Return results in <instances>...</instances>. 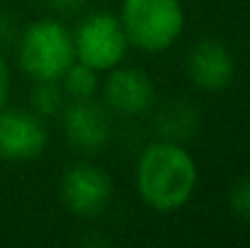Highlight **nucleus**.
<instances>
[{
    "mask_svg": "<svg viewBox=\"0 0 250 248\" xmlns=\"http://www.w3.org/2000/svg\"><path fill=\"white\" fill-rule=\"evenodd\" d=\"M197 182V161L180 141L156 139L136 158V192L158 214H172L189 204Z\"/></svg>",
    "mask_w": 250,
    "mask_h": 248,
    "instance_id": "obj_1",
    "label": "nucleus"
},
{
    "mask_svg": "<svg viewBox=\"0 0 250 248\" xmlns=\"http://www.w3.org/2000/svg\"><path fill=\"white\" fill-rule=\"evenodd\" d=\"M20 71L34 83H59L76 64L73 29L56 15L39 17L20 29L15 42Z\"/></svg>",
    "mask_w": 250,
    "mask_h": 248,
    "instance_id": "obj_2",
    "label": "nucleus"
},
{
    "mask_svg": "<svg viewBox=\"0 0 250 248\" xmlns=\"http://www.w3.org/2000/svg\"><path fill=\"white\" fill-rule=\"evenodd\" d=\"M119 22L129 46L146 54H163L180 42L187 15L180 0H122Z\"/></svg>",
    "mask_w": 250,
    "mask_h": 248,
    "instance_id": "obj_3",
    "label": "nucleus"
},
{
    "mask_svg": "<svg viewBox=\"0 0 250 248\" xmlns=\"http://www.w3.org/2000/svg\"><path fill=\"white\" fill-rule=\"evenodd\" d=\"M76 61L90 66L97 73H107L124 64L129 54V39L119 22V15L109 10L87 12L73 29Z\"/></svg>",
    "mask_w": 250,
    "mask_h": 248,
    "instance_id": "obj_4",
    "label": "nucleus"
},
{
    "mask_svg": "<svg viewBox=\"0 0 250 248\" xmlns=\"http://www.w3.org/2000/svg\"><path fill=\"white\" fill-rule=\"evenodd\" d=\"M59 195L63 207L73 217L95 219L109 207L114 182L102 165L92 161H78L66 168L59 185Z\"/></svg>",
    "mask_w": 250,
    "mask_h": 248,
    "instance_id": "obj_5",
    "label": "nucleus"
},
{
    "mask_svg": "<svg viewBox=\"0 0 250 248\" xmlns=\"http://www.w3.org/2000/svg\"><path fill=\"white\" fill-rule=\"evenodd\" d=\"M100 95H102L100 102L112 114L136 119L153 107L156 83L144 68L119 64L117 68L107 71V78L100 83Z\"/></svg>",
    "mask_w": 250,
    "mask_h": 248,
    "instance_id": "obj_6",
    "label": "nucleus"
},
{
    "mask_svg": "<svg viewBox=\"0 0 250 248\" xmlns=\"http://www.w3.org/2000/svg\"><path fill=\"white\" fill-rule=\"evenodd\" d=\"M49 146L46 119L22 107H0V158L27 163L39 158Z\"/></svg>",
    "mask_w": 250,
    "mask_h": 248,
    "instance_id": "obj_7",
    "label": "nucleus"
},
{
    "mask_svg": "<svg viewBox=\"0 0 250 248\" xmlns=\"http://www.w3.org/2000/svg\"><path fill=\"white\" fill-rule=\"evenodd\" d=\"M61 127L66 141L85 156L102 151L112 136V112L95 97L81 102H66L61 110Z\"/></svg>",
    "mask_w": 250,
    "mask_h": 248,
    "instance_id": "obj_8",
    "label": "nucleus"
},
{
    "mask_svg": "<svg viewBox=\"0 0 250 248\" xmlns=\"http://www.w3.org/2000/svg\"><path fill=\"white\" fill-rule=\"evenodd\" d=\"M189 83L202 92H221L236 78V61L231 49L219 39H199L192 44L185 64Z\"/></svg>",
    "mask_w": 250,
    "mask_h": 248,
    "instance_id": "obj_9",
    "label": "nucleus"
},
{
    "mask_svg": "<svg viewBox=\"0 0 250 248\" xmlns=\"http://www.w3.org/2000/svg\"><path fill=\"white\" fill-rule=\"evenodd\" d=\"M197 124H199V114L189 102H170L156 117L158 139L180 141V144L194 134Z\"/></svg>",
    "mask_w": 250,
    "mask_h": 248,
    "instance_id": "obj_10",
    "label": "nucleus"
},
{
    "mask_svg": "<svg viewBox=\"0 0 250 248\" xmlns=\"http://www.w3.org/2000/svg\"><path fill=\"white\" fill-rule=\"evenodd\" d=\"M61 90L66 95V102H81V100H95L100 95V73L92 71L81 61H76L63 76H61Z\"/></svg>",
    "mask_w": 250,
    "mask_h": 248,
    "instance_id": "obj_11",
    "label": "nucleus"
},
{
    "mask_svg": "<svg viewBox=\"0 0 250 248\" xmlns=\"http://www.w3.org/2000/svg\"><path fill=\"white\" fill-rule=\"evenodd\" d=\"M66 105V95L59 83H34V90L29 95V110L39 114L42 119L59 117Z\"/></svg>",
    "mask_w": 250,
    "mask_h": 248,
    "instance_id": "obj_12",
    "label": "nucleus"
},
{
    "mask_svg": "<svg viewBox=\"0 0 250 248\" xmlns=\"http://www.w3.org/2000/svg\"><path fill=\"white\" fill-rule=\"evenodd\" d=\"M229 207L236 219L250 224V178H238L229 187Z\"/></svg>",
    "mask_w": 250,
    "mask_h": 248,
    "instance_id": "obj_13",
    "label": "nucleus"
},
{
    "mask_svg": "<svg viewBox=\"0 0 250 248\" xmlns=\"http://www.w3.org/2000/svg\"><path fill=\"white\" fill-rule=\"evenodd\" d=\"M44 7L49 12H54L56 17H68V15H78L85 7L87 0H42Z\"/></svg>",
    "mask_w": 250,
    "mask_h": 248,
    "instance_id": "obj_14",
    "label": "nucleus"
},
{
    "mask_svg": "<svg viewBox=\"0 0 250 248\" xmlns=\"http://www.w3.org/2000/svg\"><path fill=\"white\" fill-rule=\"evenodd\" d=\"M17 34H20V29H17L15 20H12L7 12H0V54H2L5 49L15 46Z\"/></svg>",
    "mask_w": 250,
    "mask_h": 248,
    "instance_id": "obj_15",
    "label": "nucleus"
},
{
    "mask_svg": "<svg viewBox=\"0 0 250 248\" xmlns=\"http://www.w3.org/2000/svg\"><path fill=\"white\" fill-rule=\"evenodd\" d=\"M10 90H12V73H10V66H7L5 56L0 54V107L7 105Z\"/></svg>",
    "mask_w": 250,
    "mask_h": 248,
    "instance_id": "obj_16",
    "label": "nucleus"
}]
</instances>
